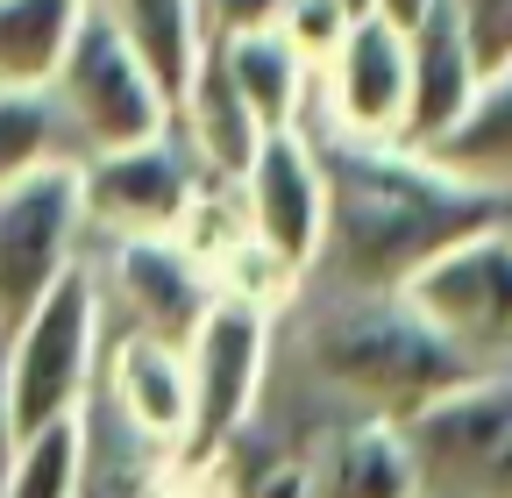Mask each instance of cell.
I'll return each mask as SVG.
<instances>
[{
  "label": "cell",
  "mask_w": 512,
  "mask_h": 498,
  "mask_svg": "<svg viewBox=\"0 0 512 498\" xmlns=\"http://www.w3.org/2000/svg\"><path fill=\"white\" fill-rule=\"evenodd\" d=\"M441 8L456 15L477 79H491V72L512 65V0H441Z\"/></svg>",
  "instance_id": "603a6c76"
},
{
  "label": "cell",
  "mask_w": 512,
  "mask_h": 498,
  "mask_svg": "<svg viewBox=\"0 0 512 498\" xmlns=\"http://www.w3.org/2000/svg\"><path fill=\"white\" fill-rule=\"evenodd\" d=\"M271 363H278V306L214 292V306L200 314V328L185 335V392H192V413H185L178 463L214 470L228 456V442L256 420V406H264Z\"/></svg>",
  "instance_id": "277c9868"
},
{
  "label": "cell",
  "mask_w": 512,
  "mask_h": 498,
  "mask_svg": "<svg viewBox=\"0 0 512 498\" xmlns=\"http://www.w3.org/2000/svg\"><path fill=\"white\" fill-rule=\"evenodd\" d=\"M420 498H512V370H470L399 420Z\"/></svg>",
  "instance_id": "8992f818"
},
{
  "label": "cell",
  "mask_w": 512,
  "mask_h": 498,
  "mask_svg": "<svg viewBox=\"0 0 512 498\" xmlns=\"http://www.w3.org/2000/svg\"><path fill=\"white\" fill-rule=\"evenodd\" d=\"M427 157L441 171L484 185V193H505L512 200V65L491 72V79H477L470 107L427 143Z\"/></svg>",
  "instance_id": "e0dca14e"
},
{
  "label": "cell",
  "mask_w": 512,
  "mask_h": 498,
  "mask_svg": "<svg viewBox=\"0 0 512 498\" xmlns=\"http://www.w3.org/2000/svg\"><path fill=\"white\" fill-rule=\"evenodd\" d=\"M235 207L256 235V249L271 257V271L285 285H299L320 257V228H328V185H320V157L306 143V129H264L256 157L235 178Z\"/></svg>",
  "instance_id": "9c48e42d"
},
{
  "label": "cell",
  "mask_w": 512,
  "mask_h": 498,
  "mask_svg": "<svg viewBox=\"0 0 512 498\" xmlns=\"http://www.w3.org/2000/svg\"><path fill=\"white\" fill-rule=\"evenodd\" d=\"M93 285H100L107 314L121 306L128 335H157V342H178V349L214 306L207 271L171 235H107V264H93Z\"/></svg>",
  "instance_id": "7c38bea8"
},
{
  "label": "cell",
  "mask_w": 512,
  "mask_h": 498,
  "mask_svg": "<svg viewBox=\"0 0 512 498\" xmlns=\"http://www.w3.org/2000/svg\"><path fill=\"white\" fill-rule=\"evenodd\" d=\"M93 8L128 36V50L143 57L150 79L164 86V100L178 107L192 65H200V50H207V36H200V0H93Z\"/></svg>",
  "instance_id": "ac0fdd59"
},
{
  "label": "cell",
  "mask_w": 512,
  "mask_h": 498,
  "mask_svg": "<svg viewBox=\"0 0 512 498\" xmlns=\"http://www.w3.org/2000/svg\"><path fill=\"white\" fill-rule=\"evenodd\" d=\"M15 413H8V378H0V484H8V463H15Z\"/></svg>",
  "instance_id": "d4e9b609"
},
{
  "label": "cell",
  "mask_w": 512,
  "mask_h": 498,
  "mask_svg": "<svg viewBox=\"0 0 512 498\" xmlns=\"http://www.w3.org/2000/svg\"><path fill=\"white\" fill-rule=\"evenodd\" d=\"M285 0H200V36L221 43V36H249V29H278Z\"/></svg>",
  "instance_id": "cb8c5ba5"
},
{
  "label": "cell",
  "mask_w": 512,
  "mask_h": 498,
  "mask_svg": "<svg viewBox=\"0 0 512 498\" xmlns=\"http://www.w3.org/2000/svg\"><path fill=\"white\" fill-rule=\"evenodd\" d=\"M406 50H413V100H406V150H427L448 121H456L463 107H470V93H477V65H470V43H463V29H456V15L434 8L406 29Z\"/></svg>",
  "instance_id": "9a60e30c"
},
{
  "label": "cell",
  "mask_w": 512,
  "mask_h": 498,
  "mask_svg": "<svg viewBox=\"0 0 512 498\" xmlns=\"http://www.w3.org/2000/svg\"><path fill=\"white\" fill-rule=\"evenodd\" d=\"M292 356L328 413L406 420L434 392L470 378V363L448 349L406 292H356V285H292Z\"/></svg>",
  "instance_id": "7a4b0ae2"
},
{
  "label": "cell",
  "mask_w": 512,
  "mask_h": 498,
  "mask_svg": "<svg viewBox=\"0 0 512 498\" xmlns=\"http://www.w3.org/2000/svg\"><path fill=\"white\" fill-rule=\"evenodd\" d=\"M271 427V420H264ZM285 434V427H278ZM285 442L306 456L320 498H420L413 456L399 442V420H370V413H328Z\"/></svg>",
  "instance_id": "5bb4252c"
},
{
  "label": "cell",
  "mask_w": 512,
  "mask_h": 498,
  "mask_svg": "<svg viewBox=\"0 0 512 498\" xmlns=\"http://www.w3.org/2000/svg\"><path fill=\"white\" fill-rule=\"evenodd\" d=\"M228 86L242 93V107L256 114V129H292L313 100V65L285 43V29H249V36H221L214 43Z\"/></svg>",
  "instance_id": "2e32d148"
},
{
  "label": "cell",
  "mask_w": 512,
  "mask_h": 498,
  "mask_svg": "<svg viewBox=\"0 0 512 498\" xmlns=\"http://www.w3.org/2000/svg\"><path fill=\"white\" fill-rule=\"evenodd\" d=\"M50 107L64 121V143H72V157H100V150H128V143H150L171 129V100L164 86L150 79V65L136 50H128V36L86 0V15L72 29V50H64V65L50 72Z\"/></svg>",
  "instance_id": "5b68a950"
},
{
  "label": "cell",
  "mask_w": 512,
  "mask_h": 498,
  "mask_svg": "<svg viewBox=\"0 0 512 498\" xmlns=\"http://www.w3.org/2000/svg\"><path fill=\"white\" fill-rule=\"evenodd\" d=\"M86 0H0V86H50Z\"/></svg>",
  "instance_id": "d6986e66"
},
{
  "label": "cell",
  "mask_w": 512,
  "mask_h": 498,
  "mask_svg": "<svg viewBox=\"0 0 512 498\" xmlns=\"http://www.w3.org/2000/svg\"><path fill=\"white\" fill-rule=\"evenodd\" d=\"M406 299L470 370H512V214L420 264Z\"/></svg>",
  "instance_id": "52a82bcc"
},
{
  "label": "cell",
  "mask_w": 512,
  "mask_h": 498,
  "mask_svg": "<svg viewBox=\"0 0 512 498\" xmlns=\"http://www.w3.org/2000/svg\"><path fill=\"white\" fill-rule=\"evenodd\" d=\"M214 470H221V491L228 498H320L306 456L285 442L278 427H264V420H249Z\"/></svg>",
  "instance_id": "ffe728a7"
},
{
  "label": "cell",
  "mask_w": 512,
  "mask_h": 498,
  "mask_svg": "<svg viewBox=\"0 0 512 498\" xmlns=\"http://www.w3.org/2000/svg\"><path fill=\"white\" fill-rule=\"evenodd\" d=\"M57 157H72V143H64V121H57L50 93L43 86H0V185H15Z\"/></svg>",
  "instance_id": "7402d4cb"
},
{
  "label": "cell",
  "mask_w": 512,
  "mask_h": 498,
  "mask_svg": "<svg viewBox=\"0 0 512 498\" xmlns=\"http://www.w3.org/2000/svg\"><path fill=\"white\" fill-rule=\"evenodd\" d=\"M299 129L320 157V185H328V228H320V257L306 271L320 285L406 292L420 264L512 214L505 193H484V185L441 171L427 150L342 136L320 114H299Z\"/></svg>",
  "instance_id": "6da1fadb"
},
{
  "label": "cell",
  "mask_w": 512,
  "mask_h": 498,
  "mask_svg": "<svg viewBox=\"0 0 512 498\" xmlns=\"http://www.w3.org/2000/svg\"><path fill=\"white\" fill-rule=\"evenodd\" d=\"M427 8H434V0H377V15H384V22H399V29H413Z\"/></svg>",
  "instance_id": "484cf974"
},
{
  "label": "cell",
  "mask_w": 512,
  "mask_h": 498,
  "mask_svg": "<svg viewBox=\"0 0 512 498\" xmlns=\"http://www.w3.org/2000/svg\"><path fill=\"white\" fill-rule=\"evenodd\" d=\"M79 477H86V427L72 413V420H50L15 442L0 498H79Z\"/></svg>",
  "instance_id": "44dd1931"
},
{
  "label": "cell",
  "mask_w": 512,
  "mask_h": 498,
  "mask_svg": "<svg viewBox=\"0 0 512 498\" xmlns=\"http://www.w3.org/2000/svg\"><path fill=\"white\" fill-rule=\"evenodd\" d=\"M79 242H86V200H79L72 157L0 185V335L86 257Z\"/></svg>",
  "instance_id": "ba28073f"
},
{
  "label": "cell",
  "mask_w": 512,
  "mask_h": 498,
  "mask_svg": "<svg viewBox=\"0 0 512 498\" xmlns=\"http://www.w3.org/2000/svg\"><path fill=\"white\" fill-rule=\"evenodd\" d=\"M207 164L185 150L178 129L128 143V150H100L79 164V200H86V228L100 235H178L185 207L207 193Z\"/></svg>",
  "instance_id": "30bf717a"
},
{
  "label": "cell",
  "mask_w": 512,
  "mask_h": 498,
  "mask_svg": "<svg viewBox=\"0 0 512 498\" xmlns=\"http://www.w3.org/2000/svg\"><path fill=\"white\" fill-rule=\"evenodd\" d=\"M100 342H107V306H100L93 264L79 257L8 335H0V378H8L15 434H36L50 420H72L93 399Z\"/></svg>",
  "instance_id": "3957f363"
},
{
  "label": "cell",
  "mask_w": 512,
  "mask_h": 498,
  "mask_svg": "<svg viewBox=\"0 0 512 498\" xmlns=\"http://www.w3.org/2000/svg\"><path fill=\"white\" fill-rule=\"evenodd\" d=\"M406 100H413L406 29L384 22V15H356L342 29V43L320 57L306 114H320L328 129L363 136V143H399L406 136Z\"/></svg>",
  "instance_id": "8fae6325"
},
{
  "label": "cell",
  "mask_w": 512,
  "mask_h": 498,
  "mask_svg": "<svg viewBox=\"0 0 512 498\" xmlns=\"http://www.w3.org/2000/svg\"><path fill=\"white\" fill-rule=\"evenodd\" d=\"M93 399L136 434L157 456H178L185 449V413H192V392H185V349L178 342H157V335H114L100 342V378H93Z\"/></svg>",
  "instance_id": "4fadbf2b"
}]
</instances>
